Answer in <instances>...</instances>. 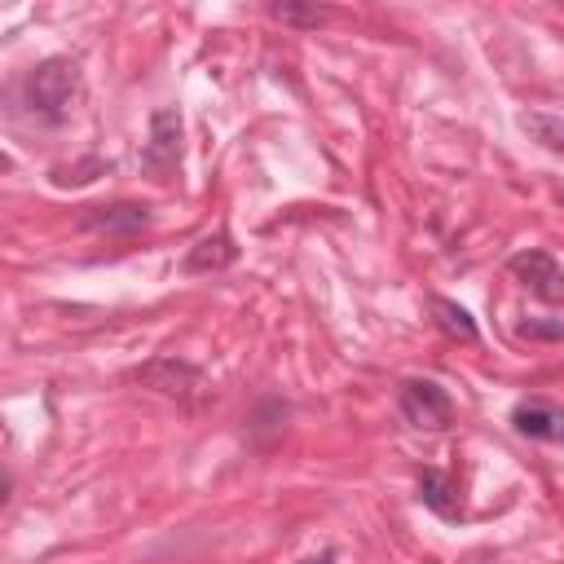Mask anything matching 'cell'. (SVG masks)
<instances>
[{
    "label": "cell",
    "mask_w": 564,
    "mask_h": 564,
    "mask_svg": "<svg viewBox=\"0 0 564 564\" xmlns=\"http://www.w3.org/2000/svg\"><path fill=\"white\" fill-rule=\"evenodd\" d=\"M84 229H97V234H115V238H128V234H141L150 225V207L145 203H110V207H88L79 216Z\"/></svg>",
    "instance_id": "6"
},
{
    "label": "cell",
    "mask_w": 564,
    "mask_h": 564,
    "mask_svg": "<svg viewBox=\"0 0 564 564\" xmlns=\"http://www.w3.org/2000/svg\"><path fill=\"white\" fill-rule=\"evenodd\" d=\"M511 427L529 441H564V410L551 401H520L511 410Z\"/></svg>",
    "instance_id": "7"
},
{
    "label": "cell",
    "mask_w": 564,
    "mask_h": 564,
    "mask_svg": "<svg viewBox=\"0 0 564 564\" xmlns=\"http://www.w3.org/2000/svg\"><path fill=\"white\" fill-rule=\"evenodd\" d=\"M79 88V66L70 57H44L31 75H26V106L48 119V123H62L66 119V106Z\"/></svg>",
    "instance_id": "1"
},
{
    "label": "cell",
    "mask_w": 564,
    "mask_h": 564,
    "mask_svg": "<svg viewBox=\"0 0 564 564\" xmlns=\"http://www.w3.org/2000/svg\"><path fill=\"white\" fill-rule=\"evenodd\" d=\"M419 498H423V507H432V511H436V516H445V520H454V516H458L454 480H449L445 471H436V467H423V476H419Z\"/></svg>",
    "instance_id": "11"
},
{
    "label": "cell",
    "mask_w": 564,
    "mask_h": 564,
    "mask_svg": "<svg viewBox=\"0 0 564 564\" xmlns=\"http://www.w3.org/2000/svg\"><path fill=\"white\" fill-rule=\"evenodd\" d=\"M269 18H278V22H300V26H317V22L326 18V9H317V4H269Z\"/></svg>",
    "instance_id": "12"
},
{
    "label": "cell",
    "mask_w": 564,
    "mask_h": 564,
    "mask_svg": "<svg viewBox=\"0 0 564 564\" xmlns=\"http://www.w3.org/2000/svg\"><path fill=\"white\" fill-rule=\"evenodd\" d=\"M520 335H555V339H560V335H564V326H560V322H555V326H533V322H524V326H520Z\"/></svg>",
    "instance_id": "13"
},
{
    "label": "cell",
    "mask_w": 564,
    "mask_h": 564,
    "mask_svg": "<svg viewBox=\"0 0 564 564\" xmlns=\"http://www.w3.org/2000/svg\"><path fill=\"white\" fill-rule=\"evenodd\" d=\"M511 273L542 300L560 304L564 300V264L551 256V251H520L511 256Z\"/></svg>",
    "instance_id": "5"
},
{
    "label": "cell",
    "mask_w": 564,
    "mask_h": 564,
    "mask_svg": "<svg viewBox=\"0 0 564 564\" xmlns=\"http://www.w3.org/2000/svg\"><path fill=\"white\" fill-rule=\"evenodd\" d=\"M401 414H405V423L419 427V432H441V427H449V419H454V401H449V392H445L441 383H432V379H405V383H401Z\"/></svg>",
    "instance_id": "3"
},
{
    "label": "cell",
    "mask_w": 564,
    "mask_h": 564,
    "mask_svg": "<svg viewBox=\"0 0 564 564\" xmlns=\"http://www.w3.org/2000/svg\"><path fill=\"white\" fill-rule=\"evenodd\" d=\"M137 383L150 388V392H159V397H167V401H176V405H185V410H194L207 397V375L198 366L181 361V357H154V361H145L137 370Z\"/></svg>",
    "instance_id": "2"
},
{
    "label": "cell",
    "mask_w": 564,
    "mask_h": 564,
    "mask_svg": "<svg viewBox=\"0 0 564 564\" xmlns=\"http://www.w3.org/2000/svg\"><path fill=\"white\" fill-rule=\"evenodd\" d=\"M516 123H520V132H524L529 141H538L542 150L564 154V115H551V110H524Z\"/></svg>",
    "instance_id": "10"
},
{
    "label": "cell",
    "mask_w": 564,
    "mask_h": 564,
    "mask_svg": "<svg viewBox=\"0 0 564 564\" xmlns=\"http://www.w3.org/2000/svg\"><path fill=\"white\" fill-rule=\"evenodd\" d=\"M181 163V115L176 110H154L150 115V137L141 145V167L154 176V181H167Z\"/></svg>",
    "instance_id": "4"
},
{
    "label": "cell",
    "mask_w": 564,
    "mask_h": 564,
    "mask_svg": "<svg viewBox=\"0 0 564 564\" xmlns=\"http://www.w3.org/2000/svg\"><path fill=\"white\" fill-rule=\"evenodd\" d=\"M300 564H335V551H322V555H308V560H300Z\"/></svg>",
    "instance_id": "14"
},
{
    "label": "cell",
    "mask_w": 564,
    "mask_h": 564,
    "mask_svg": "<svg viewBox=\"0 0 564 564\" xmlns=\"http://www.w3.org/2000/svg\"><path fill=\"white\" fill-rule=\"evenodd\" d=\"M234 260H238V247H234V238L220 229V234L198 238V242L185 251V273H216V269H229Z\"/></svg>",
    "instance_id": "8"
},
{
    "label": "cell",
    "mask_w": 564,
    "mask_h": 564,
    "mask_svg": "<svg viewBox=\"0 0 564 564\" xmlns=\"http://www.w3.org/2000/svg\"><path fill=\"white\" fill-rule=\"evenodd\" d=\"M432 313H436V326H441L454 344H476V339H480V326H476V317H471L463 304L436 295V300H432Z\"/></svg>",
    "instance_id": "9"
}]
</instances>
